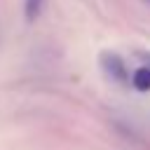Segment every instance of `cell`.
I'll use <instances>...</instances> for the list:
<instances>
[{
    "label": "cell",
    "instance_id": "1",
    "mask_svg": "<svg viewBox=\"0 0 150 150\" xmlns=\"http://www.w3.org/2000/svg\"><path fill=\"white\" fill-rule=\"evenodd\" d=\"M98 63H101L103 75L110 82H115V84H129V66H127V61L117 52H110V49L108 52H101Z\"/></svg>",
    "mask_w": 150,
    "mask_h": 150
},
{
    "label": "cell",
    "instance_id": "2",
    "mask_svg": "<svg viewBox=\"0 0 150 150\" xmlns=\"http://www.w3.org/2000/svg\"><path fill=\"white\" fill-rule=\"evenodd\" d=\"M129 82L134 89L138 91H150V68L148 66H138L131 75H129Z\"/></svg>",
    "mask_w": 150,
    "mask_h": 150
},
{
    "label": "cell",
    "instance_id": "3",
    "mask_svg": "<svg viewBox=\"0 0 150 150\" xmlns=\"http://www.w3.org/2000/svg\"><path fill=\"white\" fill-rule=\"evenodd\" d=\"M42 7H45V0H23V16H26V21L33 23L42 14Z\"/></svg>",
    "mask_w": 150,
    "mask_h": 150
},
{
    "label": "cell",
    "instance_id": "4",
    "mask_svg": "<svg viewBox=\"0 0 150 150\" xmlns=\"http://www.w3.org/2000/svg\"><path fill=\"white\" fill-rule=\"evenodd\" d=\"M136 56H138V59H143V61H145V66L150 68V52H138Z\"/></svg>",
    "mask_w": 150,
    "mask_h": 150
}]
</instances>
